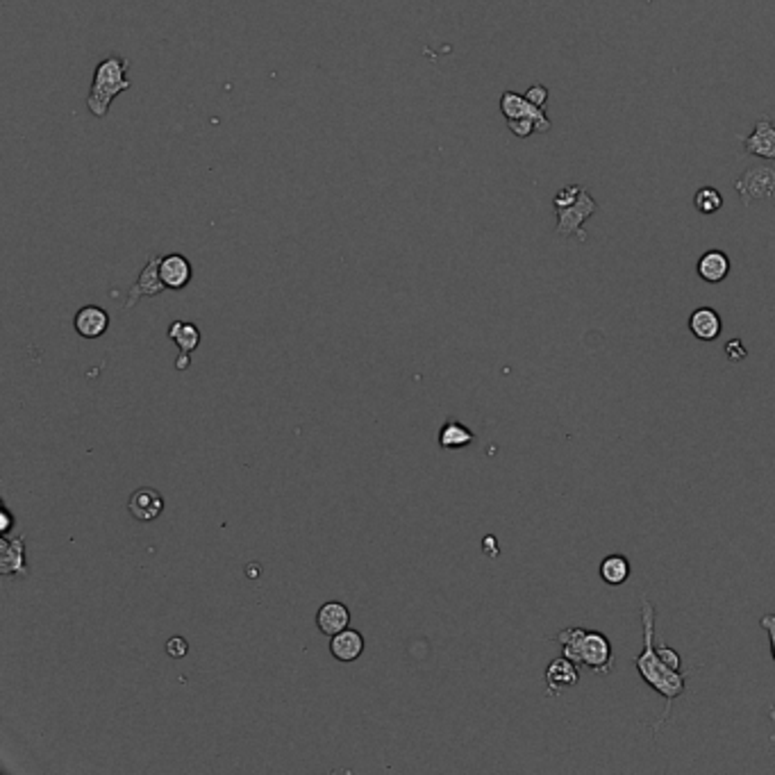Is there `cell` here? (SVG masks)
Wrapping results in <instances>:
<instances>
[{"mask_svg": "<svg viewBox=\"0 0 775 775\" xmlns=\"http://www.w3.org/2000/svg\"><path fill=\"white\" fill-rule=\"evenodd\" d=\"M110 328V315L98 305H87L76 315V330L85 339H98Z\"/></svg>", "mask_w": 775, "mask_h": 775, "instance_id": "cell-13", "label": "cell"}, {"mask_svg": "<svg viewBox=\"0 0 775 775\" xmlns=\"http://www.w3.org/2000/svg\"><path fill=\"white\" fill-rule=\"evenodd\" d=\"M330 652H333L334 660L339 661H355L357 657L364 652V637L357 630H342L333 637L330 642Z\"/></svg>", "mask_w": 775, "mask_h": 775, "instance_id": "cell-18", "label": "cell"}, {"mask_svg": "<svg viewBox=\"0 0 775 775\" xmlns=\"http://www.w3.org/2000/svg\"><path fill=\"white\" fill-rule=\"evenodd\" d=\"M655 648H657V655H660V660L664 661V664H669L670 669L680 670L682 660H680V655H678V652L673 651V648L666 646L664 642H661V643H655Z\"/></svg>", "mask_w": 775, "mask_h": 775, "instance_id": "cell-23", "label": "cell"}, {"mask_svg": "<svg viewBox=\"0 0 775 775\" xmlns=\"http://www.w3.org/2000/svg\"><path fill=\"white\" fill-rule=\"evenodd\" d=\"M0 521H3V524H0V530H3V533H7V530H10V525H12V516H10V512H7V509H3V512H0Z\"/></svg>", "mask_w": 775, "mask_h": 775, "instance_id": "cell-28", "label": "cell"}, {"mask_svg": "<svg viewBox=\"0 0 775 775\" xmlns=\"http://www.w3.org/2000/svg\"><path fill=\"white\" fill-rule=\"evenodd\" d=\"M696 271H698L700 280L709 282V285H718V282H723L725 278H728L730 257L723 251H707L698 260Z\"/></svg>", "mask_w": 775, "mask_h": 775, "instance_id": "cell-17", "label": "cell"}, {"mask_svg": "<svg viewBox=\"0 0 775 775\" xmlns=\"http://www.w3.org/2000/svg\"><path fill=\"white\" fill-rule=\"evenodd\" d=\"M600 580L609 587H621L630 578V561L625 555H607L600 561Z\"/></svg>", "mask_w": 775, "mask_h": 775, "instance_id": "cell-19", "label": "cell"}, {"mask_svg": "<svg viewBox=\"0 0 775 775\" xmlns=\"http://www.w3.org/2000/svg\"><path fill=\"white\" fill-rule=\"evenodd\" d=\"M725 357H728V361L737 364V361L746 360V357H748V348L743 346L742 339H733V342L725 343Z\"/></svg>", "mask_w": 775, "mask_h": 775, "instance_id": "cell-24", "label": "cell"}, {"mask_svg": "<svg viewBox=\"0 0 775 775\" xmlns=\"http://www.w3.org/2000/svg\"><path fill=\"white\" fill-rule=\"evenodd\" d=\"M737 191L746 205H751L752 200L769 198L775 194V171L773 169H751L737 180Z\"/></svg>", "mask_w": 775, "mask_h": 775, "instance_id": "cell-7", "label": "cell"}, {"mask_svg": "<svg viewBox=\"0 0 775 775\" xmlns=\"http://www.w3.org/2000/svg\"><path fill=\"white\" fill-rule=\"evenodd\" d=\"M524 96L530 100V103H534V105L543 107L548 100V89L543 85H533Z\"/></svg>", "mask_w": 775, "mask_h": 775, "instance_id": "cell-25", "label": "cell"}, {"mask_svg": "<svg viewBox=\"0 0 775 775\" xmlns=\"http://www.w3.org/2000/svg\"><path fill=\"white\" fill-rule=\"evenodd\" d=\"M128 509L134 519L148 524V521H155L164 512V496L158 489H152V487H141V489H137L130 496Z\"/></svg>", "mask_w": 775, "mask_h": 775, "instance_id": "cell-9", "label": "cell"}, {"mask_svg": "<svg viewBox=\"0 0 775 775\" xmlns=\"http://www.w3.org/2000/svg\"><path fill=\"white\" fill-rule=\"evenodd\" d=\"M694 207L700 214H716L723 207V196L718 194L714 187H703L700 191H696L694 196Z\"/></svg>", "mask_w": 775, "mask_h": 775, "instance_id": "cell-21", "label": "cell"}, {"mask_svg": "<svg viewBox=\"0 0 775 775\" xmlns=\"http://www.w3.org/2000/svg\"><path fill=\"white\" fill-rule=\"evenodd\" d=\"M769 718H770V721H775V707L769 709Z\"/></svg>", "mask_w": 775, "mask_h": 775, "instance_id": "cell-30", "label": "cell"}, {"mask_svg": "<svg viewBox=\"0 0 775 775\" xmlns=\"http://www.w3.org/2000/svg\"><path fill=\"white\" fill-rule=\"evenodd\" d=\"M596 210H598V207H596V200L591 198L585 189H580V194H578V198L573 200L571 205L555 207L557 234H560V237H573V234H578V237L585 242L587 234L582 232V223H585Z\"/></svg>", "mask_w": 775, "mask_h": 775, "instance_id": "cell-4", "label": "cell"}, {"mask_svg": "<svg viewBox=\"0 0 775 775\" xmlns=\"http://www.w3.org/2000/svg\"><path fill=\"white\" fill-rule=\"evenodd\" d=\"M485 551L489 552L491 557L498 555V546H496V537H485Z\"/></svg>", "mask_w": 775, "mask_h": 775, "instance_id": "cell-29", "label": "cell"}, {"mask_svg": "<svg viewBox=\"0 0 775 775\" xmlns=\"http://www.w3.org/2000/svg\"><path fill=\"white\" fill-rule=\"evenodd\" d=\"M748 155H757L761 160H775V125L769 119L757 121L752 132L748 134L746 141Z\"/></svg>", "mask_w": 775, "mask_h": 775, "instance_id": "cell-12", "label": "cell"}, {"mask_svg": "<svg viewBox=\"0 0 775 775\" xmlns=\"http://www.w3.org/2000/svg\"><path fill=\"white\" fill-rule=\"evenodd\" d=\"M348 624H351V612H348L346 605L337 603V600L321 605L319 614H316V625L325 637H334L337 633L346 630Z\"/></svg>", "mask_w": 775, "mask_h": 775, "instance_id": "cell-14", "label": "cell"}, {"mask_svg": "<svg viewBox=\"0 0 775 775\" xmlns=\"http://www.w3.org/2000/svg\"><path fill=\"white\" fill-rule=\"evenodd\" d=\"M689 330L696 339L700 342H714L721 334L723 324L716 309L712 307H698L691 312L689 316Z\"/></svg>", "mask_w": 775, "mask_h": 775, "instance_id": "cell-16", "label": "cell"}, {"mask_svg": "<svg viewBox=\"0 0 775 775\" xmlns=\"http://www.w3.org/2000/svg\"><path fill=\"white\" fill-rule=\"evenodd\" d=\"M543 680H546L548 696H560L564 689H571L580 682V666L576 661H571L569 657H555V660L548 664L546 673H543Z\"/></svg>", "mask_w": 775, "mask_h": 775, "instance_id": "cell-8", "label": "cell"}, {"mask_svg": "<svg viewBox=\"0 0 775 775\" xmlns=\"http://www.w3.org/2000/svg\"><path fill=\"white\" fill-rule=\"evenodd\" d=\"M500 112H503L505 119H533L537 121L539 132H548L552 128L551 119L546 116L543 107L530 103L525 96L516 94V91H505L503 98H500Z\"/></svg>", "mask_w": 775, "mask_h": 775, "instance_id": "cell-6", "label": "cell"}, {"mask_svg": "<svg viewBox=\"0 0 775 775\" xmlns=\"http://www.w3.org/2000/svg\"><path fill=\"white\" fill-rule=\"evenodd\" d=\"M130 62L121 55H110L96 67L94 80H91L89 96H87V107L96 119H105L116 96L128 91L132 87L128 78Z\"/></svg>", "mask_w": 775, "mask_h": 775, "instance_id": "cell-3", "label": "cell"}, {"mask_svg": "<svg viewBox=\"0 0 775 775\" xmlns=\"http://www.w3.org/2000/svg\"><path fill=\"white\" fill-rule=\"evenodd\" d=\"M561 646V655L576 661L578 666L594 670L598 676H609L614 670L612 642L603 633L587 628H564L552 637Z\"/></svg>", "mask_w": 775, "mask_h": 775, "instance_id": "cell-2", "label": "cell"}, {"mask_svg": "<svg viewBox=\"0 0 775 775\" xmlns=\"http://www.w3.org/2000/svg\"><path fill=\"white\" fill-rule=\"evenodd\" d=\"M187 651H189V643H187V639L182 637H173L169 639L167 643V652L171 657H176V660H180V657L187 655Z\"/></svg>", "mask_w": 775, "mask_h": 775, "instance_id": "cell-26", "label": "cell"}, {"mask_svg": "<svg viewBox=\"0 0 775 775\" xmlns=\"http://www.w3.org/2000/svg\"><path fill=\"white\" fill-rule=\"evenodd\" d=\"M761 628L766 630V633H769V639H770V657H773V661H775V614H766V616H761Z\"/></svg>", "mask_w": 775, "mask_h": 775, "instance_id": "cell-27", "label": "cell"}, {"mask_svg": "<svg viewBox=\"0 0 775 775\" xmlns=\"http://www.w3.org/2000/svg\"><path fill=\"white\" fill-rule=\"evenodd\" d=\"M169 339L180 348V360L176 361V369L178 371H187L191 364V351H196L200 343V330L189 321H173L171 328H169Z\"/></svg>", "mask_w": 775, "mask_h": 775, "instance_id": "cell-10", "label": "cell"}, {"mask_svg": "<svg viewBox=\"0 0 775 775\" xmlns=\"http://www.w3.org/2000/svg\"><path fill=\"white\" fill-rule=\"evenodd\" d=\"M160 276H162L167 289H185L191 282L194 269H191V262L185 255L171 252V255L162 257V262H160Z\"/></svg>", "mask_w": 775, "mask_h": 775, "instance_id": "cell-11", "label": "cell"}, {"mask_svg": "<svg viewBox=\"0 0 775 775\" xmlns=\"http://www.w3.org/2000/svg\"><path fill=\"white\" fill-rule=\"evenodd\" d=\"M507 125H509V130H512V134H516V137H521V139L530 137L533 132H539L537 121H533V119H509Z\"/></svg>", "mask_w": 775, "mask_h": 775, "instance_id": "cell-22", "label": "cell"}, {"mask_svg": "<svg viewBox=\"0 0 775 775\" xmlns=\"http://www.w3.org/2000/svg\"><path fill=\"white\" fill-rule=\"evenodd\" d=\"M476 442V434L467 428V425L457 424V421H448L439 433V446L443 451H460V448L469 446Z\"/></svg>", "mask_w": 775, "mask_h": 775, "instance_id": "cell-20", "label": "cell"}, {"mask_svg": "<svg viewBox=\"0 0 775 775\" xmlns=\"http://www.w3.org/2000/svg\"><path fill=\"white\" fill-rule=\"evenodd\" d=\"M0 571L5 576H28L25 566V534L14 539H3V557H0Z\"/></svg>", "mask_w": 775, "mask_h": 775, "instance_id": "cell-15", "label": "cell"}, {"mask_svg": "<svg viewBox=\"0 0 775 775\" xmlns=\"http://www.w3.org/2000/svg\"><path fill=\"white\" fill-rule=\"evenodd\" d=\"M160 262H162V257L160 255H152L150 260H148L146 267H143L141 273H139L137 282L132 285V289L128 291V298H125L123 309H132L141 298H152V296L162 294V291L167 289L162 276H160Z\"/></svg>", "mask_w": 775, "mask_h": 775, "instance_id": "cell-5", "label": "cell"}, {"mask_svg": "<svg viewBox=\"0 0 775 775\" xmlns=\"http://www.w3.org/2000/svg\"><path fill=\"white\" fill-rule=\"evenodd\" d=\"M642 630L643 651L642 655L634 657V666H637V673L642 676V680L666 700V709L660 716V721L651 723L652 737H657V733H660L666 725V721H669L676 700L685 694V682L687 676H691V670L670 669L669 664H664V661L660 660L655 648V607H652L651 600L646 598H642Z\"/></svg>", "mask_w": 775, "mask_h": 775, "instance_id": "cell-1", "label": "cell"}]
</instances>
